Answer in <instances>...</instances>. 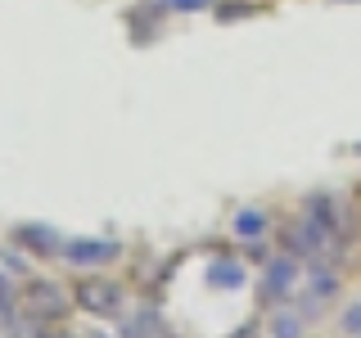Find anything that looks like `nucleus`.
I'll list each match as a JSON object with an SVG mask.
<instances>
[{
	"mask_svg": "<svg viewBox=\"0 0 361 338\" xmlns=\"http://www.w3.org/2000/svg\"><path fill=\"white\" fill-rule=\"evenodd\" d=\"M343 325H348V330H361V307L348 311V315H343Z\"/></svg>",
	"mask_w": 361,
	"mask_h": 338,
	"instance_id": "obj_14",
	"label": "nucleus"
},
{
	"mask_svg": "<svg viewBox=\"0 0 361 338\" xmlns=\"http://www.w3.org/2000/svg\"><path fill=\"white\" fill-rule=\"evenodd\" d=\"M77 298H68L63 284H54V280H27V289H23V311L41 315V320H63L68 311H73Z\"/></svg>",
	"mask_w": 361,
	"mask_h": 338,
	"instance_id": "obj_3",
	"label": "nucleus"
},
{
	"mask_svg": "<svg viewBox=\"0 0 361 338\" xmlns=\"http://www.w3.org/2000/svg\"><path fill=\"white\" fill-rule=\"evenodd\" d=\"M154 334H163V320H158L154 307L131 315V320H122V338H154Z\"/></svg>",
	"mask_w": 361,
	"mask_h": 338,
	"instance_id": "obj_7",
	"label": "nucleus"
},
{
	"mask_svg": "<svg viewBox=\"0 0 361 338\" xmlns=\"http://www.w3.org/2000/svg\"><path fill=\"white\" fill-rule=\"evenodd\" d=\"M18 244L37 257H50V253H63V239L54 225H18Z\"/></svg>",
	"mask_w": 361,
	"mask_h": 338,
	"instance_id": "obj_5",
	"label": "nucleus"
},
{
	"mask_svg": "<svg viewBox=\"0 0 361 338\" xmlns=\"http://www.w3.org/2000/svg\"><path fill=\"white\" fill-rule=\"evenodd\" d=\"M5 270H9V275H23V270H27V262L14 253V257H5Z\"/></svg>",
	"mask_w": 361,
	"mask_h": 338,
	"instance_id": "obj_13",
	"label": "nucleus"
},
{
	"mask_svg": "<svg viewBox=\"0 0 361 338\" xmlns=\"http://www.w3.org/2000/svg\"><path fill=\"white\" fill-rule=\"evenodd\" d=\"M262 230H267V212H257V208L235 212V234H240V239H257Z\"/></svg>",
	"mask_w": 361,
	"mask_h": 338,
	"instance_id": "obj_9",
	"label": "nucleus"
},
{
	"mask_svg": "<svg viewBox=\"0 0 361 338\" xmlns=\"http://www.w3.org/2000/svg\"><path fill=\"white\" fill-rule=\"evenodd\" d=\"M302 257H293V253H276V257H267V266H262V302L267 307H276V302H285L293 289H298V275H302Z\"/></svg>",
	"mask_w": 361,
	"mask_h": 338,
	"instance_id": "obj_2",
	"label": "nucleus"
},
{
	"mask_svg": "<svg viewBox=\"0 0 361 338\" xmlns=\"http://www.w3.org/2000/svg\"><path fill=\"white\" fill-rule=\"evenodd\" d=\"M54 338H73V334H54Z\"/></svg>",
	"mask_w": 361,
	"mask_h": 338,
	"instance_id": "obj_16",
	"label": "nucleus"
},
{
	"mask_svg": "<svg viewBox=\"0 0 361 338\" xmlns=\"http://www.w3.org/2000/svg\"><path fill=\"white\" fill-rule=\"evenodd\" d=\"M208 284H226V289H240L244 284V270H240V262L235 257H221V262H212V270H208Z\"/></svg>",
	"mask_w": 361,
	"mask_h": 338,
	"instance_id": "obj_8",
	"label": "nucleus"
},
{
	"mask_svg": "<svg viewBox=\"0 0 361 338\" xmlns=\"http://www.w3.org/2000/svg\"><path fill=\"white\" fill-rule=\"evenodd\" d=\"M5 334L9 338H54L50 334V320H41V315H32V311H14V315H9V320H5Z\"/></svg>",
	"mask_w": 361,
	"mask_h": 338,
	"instance_id": "obj_6",
	"label": "nucleus"
},
{
	"mask_svg": "<svg viewBox=\"0 0 361 338\" xmlns=\"http://www.w3.org/2000/svg\"><path fill=\"white\" fill-rule=\"evenodd\" d=\"M14 284H9V270H0V325L9 320V315H14Z\"/></svg>",
	"mask_w": 361,
	"mask_h": 338,
	"instance_id": "obj_11",
	"label": "nucleus"
},
{
	"mask_svg": "<svg viewBox=\"0 0 361 338\" xmlns=\"http://www.w3.org/2000/svg\"><path fill=\"white\" fill-rule=\"evenodd\" d=\"M244 14H253V9H248V5H221V14H217V18L226 23V18H244Z\"/></svg>",
	"mask_w": 361,
	"mask_h": 338,
	"instance_id": "obj_12",
	"label": "nucleus"
},
{
	"mask_svg": "<svg viewBox=\"0 0 361 338\" xmlns=\"http://www.w3.org/2000/svg\"><path fill=\"white\" fill-rule=\"evenodd\" d=\"M63 257L77 262V266H104V262L118 257V244H109V239H68Z\"/></svg>",
	"mask_w": 361,
	"mask_h": 338,
	"instance_id": "obj_4",
	"label": "nucleus"
},
{
	"mask_svg": "<svg viewBox=\"0 0 361 338\" xmlns=\"http://www.w3.org/2000/svg\"><path fill=\"white\" fill-rule=\"evenodd\" d=\"M271 338H302V320H298V311H280V315H271Z\"/></svg>",
	"mask_w": 361,
	"mask_h": 338,
	"instance_id": "obj_10",
	"label": "nucleus"
},
{
	"mask_svg": "<svg viewBox=\"0 0 361 338\" xmlns=\"http://www.w3.org/2000/svg\"><path fill=\"white\" fill-rule=\"evenodd\" d=\"M167 5H176V9H203L208 0H167Z\"/></svg>",
	"mask_w": 361,
	"mask_h": 338,
	"instance_id": "obj_15",
	"label": "nucleus"
},
{
	"mask_svg": "<svg viewBox=\"0 0 361 338\" xmlns=\"http://www.w3.org/2000/svg\"><path fill=\"white\" fill-rule=\"evenodd\" d=\"M73 298H77V307L90 311V315H104V320H118L122 315V284H113V280H104V275L77 280Z\"/></svg>",
	"mask_w": 361,
	"mask_h": 338,
	"instance_id": "obj_1",
	"label": "nucleus"
}]
</instances>
